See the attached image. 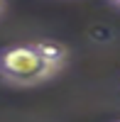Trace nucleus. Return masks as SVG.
I'll use <instances>...</instances> for the list:
<instances>
[{
	"label": "nucleus",
	"mask_w": 120,
	"mask_h": 122,
	"mask_svg": "<svg viewBox=\"0 0 120 122\" xmlns=\"http://www.w3.org/2000/svg\"><path fill=\"white\" fill-rule=\"evenodd\" d=\"M3 10H5V0H0V12H3Z\"/></svg>",
	"instance_id": "2"
},
{
	"label": "nucleus",
	"mask_w": 120,
	"mask_h": 122,
	"mask_svg": "<svg viewBox=\"0 0 120 122\" xmlns=\"http://www.w3.org/2000/svg\"><path fill=\"white\" fill-rule=\"evenodd\" d=\"M110 3H113V5H115V7H120V0H110Z\"/></svg>",
	"instance_id": "3"
},
{
	"label": "nucleus",
	"mask_w": 120,
	"mask_h": 122,
	"mask_svg": "<svg viewBox=\"0 0 120 122\" xmlns=\"http://www.w3.org/2000/svg\"><path fill=\"white\" fill-rule=\"evenodd\" d=\"M69 61V49L52 39L22 42L0 49V81L15 88H34L54 78Z\"/></svg>",
	"instance_id": "1"
}]
</instances>
